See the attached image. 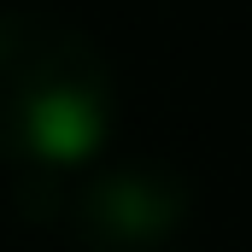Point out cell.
I'll return each mask as SVG.
<instances>
[{
	"mask_svg": "<svg viewBox=\"0 0 252 252\" xmlns=\"http://www.w3.org/2000/svg\"><path fill=\"white\" fill-rule=\"evenodd\" d=\"M193 217V182L176 164L124 158L64 188L59 223L82 252H164Z\"/></svg>",
	"mask_w": 252,
	"mask_h": 252,
	"instance_id": "2",
	"label": "cell"
},
{
	"mask_svg": "<svg viewBox=\"0 0 252 252\" xmlns=\"http://www.w3.org/2000/svg\"><path fill=\"white\" fill-rule=\"evenodd\" d=\"M118 124V76L100 41L41 6H0V158L18 176L82 170Z\"/></svg>",
	"mask_w": 252,
	"mask_h": 252,
	"instance_id": "1",
	"label": "cell"
}]
</instances>
